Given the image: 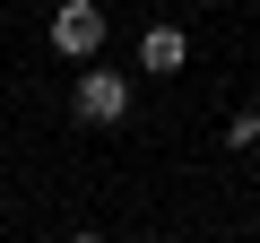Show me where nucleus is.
I'll return each mask as SVG.
<instances>
[{
  "instance_id": "obj_2",
  "label": "nucleus",
  "mask_w": 260,
  "mask_h": 243,
  "mask_svg": "<svg viewBox=\"0 0 260 243\" xmlns=\"http://www.w3.org/2000/svg\"><path fill=\"white\" fill-rule=\"evenodd\" d=\"M52 52H70V61H95L104 52V9H95V0H61V9H52Z\"/></svg>"
},
{
  "instance_id": "obj_1",
  "label": "nucleus",
  "mask_w": 260,
  "mask_h": 243,
  "mask_svg": "<svg viewBox=\"0 0 260 243\" xmlns=\"http://www.w3.org/2000/svg\"><path fill=\"white\" fill-rule=\"evenodd\" d=\"M70 104H78V122H121V113H130V78L104 70V61H87L78 87H70Z\"/></svg>"
},
{
  "instance_id": "obj_4",
  "label": "nucleus",
  "mask_w": 260,
  "mask_h": 243,
  "mask_svg": "<svg viewBox=\"0 0 260 243\" xmlns=\"http://www.w3.org/2000/svg\"><path fill=\"white\" fill-rule=\"evenodd\" d=\"M225 148H260V113H251V104L225 122Z\"/></svg>"
},
{
  "instance_id": "obj_5",
  "label": "nucleus",
  "mask_w": 260,
  "mask_h": 243,
  "mask_svg": "<svg viewBox=\"0 0 260 243\" xmlns=\"http://www.w3.org/2000/svg\"><path fill=\"white\" fill-rule=\"evenodd\" d=\"M78 243H104V234H78Z\"/></svg>"
},
{
  "instance_id": "obj_3",
  "label": "nucleus",
  "mask_w": 260,
  "mask_h": 243,
  "mask_svg": "<svg viewBox=\"0 0 260 243\" xmlns=\"http://www.w3.org/2000/svg\"><path fill=\"white\" fill-rule=\"evenodd\" d=\"M182 61H191V35H182V26H148V35H139V70L165 78V70H182Z\"/></svg>"
}]
</instances>
